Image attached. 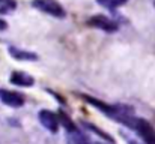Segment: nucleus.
<instances>
[{
  "instance_id": "f257e3e1",
  "label": "nucleus",
  "mask_w": 155,
  "mask_h": 144,
  "mask_svg": "<svg viewBox=\"0 0 155 144\" xmlns=\"http://www.w3.org/2000/svg\"><path fill=\"white\" fill-rule=\"evenodd\" d=\"M32 6L42 11L44 14L47 15H51V17H56V18H63L65 17V9L63 6L56 2V0H33L32 2Z\"/></svg>"
},
{
  "instance_id": "f03ea898",
  "label": "nucleus",
  "mask_w": 155,
  "mask_h": 144,
  "mask_svg": "<svg viewBox=\"0 0 155 144\" xmlns=\"http://www.w3.org/2000/svg\"><path fill=\"white\" fill-rule=\"evenodd\" d=\"M89 26L101 29L104 32H116L117 30V24L114 21H111L110 18L104 17V15H94L89 18Z\"/></svg>"
},
{
  "instance_id": "7ed1b4c3",
  "label": "nucleus",
  "mask_w": 155,
  "mask_h": 144,
  "mask_svg": "<svg viewBox=\"0 0 155 144\" xmlns=\"http://www.w3.org/2000/svg\"><path fill=\"white\" fill-rule=\"evenodd\" d=\"M39 122H41V125L45 128V129H48L50 132L53 134H56L57 132V129H59V119H57V116L51 113V111H48V110H42L41 113H39Z\"/></svg>"
},
{
  "instance_id": "20e7f679",
  "label": "nucleus",
  "mask_w": 155,
  "mask_h": 144,
  "mask_svg": "<svg viewBox=\"0 0 155 144\" xmlns=\"http://www.w3.org/2000/svg\"><path fill=\"white\" fill-rule=\"evenodd\" d=\"M0 99L9 105V107H14V108H18L24 104V96L18 92H11V90H0Z\"/></svg>"
},
{
  "instance_id": "39448f33",
  "label": "nucleus",
  "mask_w": 155,
  "mask_h": 144,
  "mask_svg": "<svg viewBox=\"0 0 155 144\" xmlns=\"http://www.w3.org/2000/svg\"><path fill=\"white\" fill-rule=\"evenodd\" d=\"M9 80H11L12 84L21 86V87H30V86H33V83H35V80H33L30 75H27V74H24V72H21V71L12 72Z\"/></svg>"
},
{
  "instance_id": "423d86ee",
  "label": "nucleus",
  "mask_w": 155,
  "mask_h": 144,
  "mask_svg": "<svg viewBox=\"0 0 155 144\" xmlns=\"http://www.w3.org/2000/svg\"><path fill=\"white\" fill-rule=\"evenodd\" d=\"M8 51L15 60H30V62L32 60H38V54H35L32 51H24V50L17 47H9Z\"/></svg>"
},
{
  "instance_id": "0eeeda50",
  "label": "nucleus",
  "mask_w": 155,
  "mask_h": 144,
  "mask_svg": "<svg viewBox=\"0 0 155 144\" xmlns=\"http://www.w3.org/2000/svg\"><path fill=\"white\" fill-rule=\"evenodd\" d=\"M66 141L68 144H89V138L80 131V129H71L66 131Z\"/></svg>"
},
{
  "instance_id": "6e6552de",
  "label": "nucleus",
  "mask_w": 155,
  "mask_h": 144,
  "mask_svg": "<svg viewBox=\"0 0 155 144\" xmlns=\"http://www.w3.org/2000/svg\"><path fill=\"white\" fill-rule=\"evenodd\" d=\"M17 9L15 0H0V14H11Z\"/></svg>"
},
{
  "instance_id": "1a4fd4ad",
  "label": "nucleus",
  "mask_w": 155,
  "mask_h": 144,
  "mask_svg": "<svg viewBox=\"0 0 155 144\" xmlns=\"http://www.w3.org/2000/svg\"><path fill=\"white\" fill-rule=\"evenodd\" d=\"M97 2H98L101 6L107 8V9H116V8L125 5L128 0H97Z\"/></svg>"
},
{
  "instance_id": "9d476101",
  "label": "nucleus",
  "mask_w": 155,
  "mask_h": 144,
  "mask_svg": "<svg viewBox=\"0 0 155 144\" xmlns=\"http://www.w3.org/2000/svg\"><path fill=\"white\" fill-rule=\"evenodd\" d=\"M6 27H8V24H6V21L0 18V30H6Z\"/></svg>"
},
{
  "instance_id": "9b49d317",
  "label": "nucleus",
  "mask_w": 155,
  "mask_h": 144,
  "mask_svg": "<svg viewBox=\"0 0 155 144\" xmlns=\"http://www.w3.org/2000/svg\"><path fill=\"white\" fill-rule=\"evenodd\" d=\"M154 6H155V2H154Z\"/></svg>"
}]
</instances>
